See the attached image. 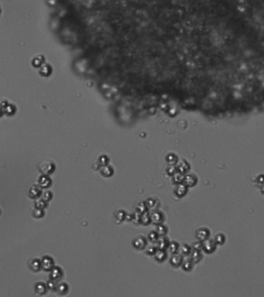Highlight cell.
I'll return each instance as SVG.
<instances>
[{
    "mask_svg": "<svg viewBox=\"0 0 264 297\" xmlns=\"http://www.w3.org/2000/svg\"><path fill=\"white\" fill-rule=\"evenodd\" d=\"M151 217V224L154 225H158V224H164L165 220V215L163 212L157 209V210L150 212Z\"/></svg>",
    "mask_w": 264,
    "mask_h": 297,
    "instance_id": "5",
    "label": "cell"
},
{
    "mask_svg": "<svg viewBox=\"0 0 264 297\" xmlns=\"http://www.w3.org/2000/svg\"><path fill=\"white\" fill-rule=\"evenodd\" d=\"M46 285H47V289L50 290H56V288H57V282L52 279L48 280V281L47 282V283H46Z\"/></svg>",
    "mask_w": 264,
    "mask_h": 297,
    "instance_id": "40",
    "label": "cell"
},
{
    "mask_svg": "<svg viewBox=\"0 0 264 297\" xmlns=\"http://www.w3.org/2000/svg\"><path fill=\"white\" fill-rule=\"evenodd\" d=\"M63 275L64 272L62 268L59 266H54L50 271L49 277H50V279L54 280L57 283L63 278Z\"/></svg>",
    "mask_w": 264,
    "mask_h": 297,
    "instance_id": "8",
    "label": "cell"
},
{
    "mask_svg": "<svg viewBox=\"0 0 264 297\" xmlns=\"http://www.w3.org/2000/svg\"><path fill=\"white\" fill-rule=\"evenodd\" d=\"M38 169L43 175L50 176L55 171L56 165L53 161H42V162H40L38 165Z\"/></svg>",
    "mask_w": 264,
    "mask_h": 297,
    "instance_id": "1",
    "label": "cell"
},
{
    "mask_svg": "<svg viewBox=\"0 0 264 297\" xmlns=\"http://www.w3.org/2000/svg\"><path fill=\"white\" fill-rule=\"evenodd\" d=\"M217 245L214 239L209 238L202 242V251L207 254H212L216 250Z\"/></svg>",
    "mask_w": 264,
    "mask_h": 297,
    "instance_id": "4",
    "label": "cell"
},
{
    "mask_svg": "<svg viewBox=\"0 0 264 297\" xmlns=\"http://www.w3.org/2000/svg\"><path fill=\"white\" fill-rule=\"evenodd\" d=\"M179 247H180V245L178 244V242L171 241L167 250L169 251L170 253L176 254V253H178V251H179Z\"/></svg>",
    "mask_w": 264,
    "mask_h": 297,
    "instance_id": "30",
    "label": "cell"
},
{
    "mask_svg": "<svg viewBox=\"0 0 264 297\" xmlns=\"http://www.w3.org/2000/svg\"><path fill=\"white\" fill-rule=\"evenodd\" d=\"M191 248H192V250L202 251V242L199 241V240L194 242L191 245Z\"/></svg>",
    "mask_w": 264,
    "mask_h": 297,
    "instance_id": "41",
    "label": "cell"
},
{
    "mask_svg": "<svg viewBox=\"0 0 264 297\" xmlns=\"http://www.w3.org/2000/svg\"><path fill=\"white\" fill-rule=\"evenodd\" d=\"M41 266H42V269H44V271L50 272L55 266L54 259L50 256L45 255L41 259Z\"/></svg>",
    "mask_w": 264,
    "mask_h": 297,
    "instance_id": "6",
    "label": "cell"
},
{
    "mask_svg": "<svg viewBox=\"0 0 264 297\" xmlns=\"http://www.w3.org/2000/svg\"><path fill=\"white\" fill-rule=\"evenodd\" d=\"M47 289H47V285L44 283H37V284L35 285V288H34L35 293L39 295L45 294V293H47Z\"/></svg>",
    "mask_w": 264,
    "mask_h": 297,
    "instance_id": "23",
    "label": "cell"
},
{
    "mask_svg": "<svg viewBox=\"0 0 264 297\" xmlns=\"http://www.w3.org/2000/svg\"><path fill=\"white\" fill-rule=\"evenodd\" d=\"M190 258L192 260V262L194 264L199 263L203 258L202 253L201 251H197V250H192L191 254H190Z\"/></svg>",
    "mask_w": 264,
    "mask_h": 297,
    "instance_id": "20",
    "label": "cell"
},
{
    "mask_svg": "<svg viewBox=\"0 0 264 297\" xmlns=\"http://www.w3.org/2000/svg\"><path fill=\"white\" fill-rule=\"evenodd\" d=\"M156 250H157V247H156V245H154V244H152L151 245L146 246V248H145V252H146V255L153 256L154 254L156 253Z\"/></svg>",
    "mask_w": 264,
    "mask_h": 297,
    "instance_id": "32",
    "label": "cell"
},
{
    "mask_svg": "<svg viewBox=\"0 0 264 297\" xmlns=\"http://www.w3.org/2000/svg\"><path fill=\"white\" fill-rule=\"evenodd\" d=\"M154 258L156 262H164L166 258H167V252L166 250H161V249H157L156 253L154 254Z\"/></svg>",
    "mask_w": 264,
    "mask_h": 297,
    "instance_id": "19",
    "label": "cell"
},
{
    "mask_svg": "<svg viewBox=\"0 0 264 297\" xmlns=\"http://www.w3.org/2000/svg\"><path fill=\"white\" fill-rule=\"evenodd\" d=\"M179 159H178L177 155L174 153H170L166 156V161L169 165H176Z\"/></svg>",
    "mask_w": 264,
    "mask_h": 297,
    "instance_id": "26",
    "label": "cell"
},
{
    "mask_svg": "<svg viewBox=\"0 0 264 297\" xmlns=\"http://www.w3.org/2000/svg\"><path fill=\"white\" fill-rule=\"evenodd\" d=\"M159 234H157V232L156 230H152L147 235V240L148 241L150 242L151 244H156L157 240L159 239Z\"/></svg>",
    "mask_w": 264,
    "mask_h": 297,
    "instance_id": "29",
    "label": "cell"
},
{
    "mask_svg": "<svg viewBox=\"0 0 264 297\" xmlns=\"http://www.w3.org/2000/svg\"><path fill=\"white\" fill-rule=\"evenodd\" d=\"M194 263L192 262V260L189 258L185 259V260L184 259V261H183V262H182V265H181V267L184 272H191V270L194 268Z\"/></svg>",
    "mask_w": 264,
    "mask_h": 297,
    "instance_id": "22",
    "label": "cell"
},
{
    "mask_svg": "<svg viewBox=\"0 0 264 297\" xmlns=\"http://www.w3.org/2000/svg\"><path fill=\"white\" fill-rule=\"evenodd\" d=\"M151 224V217L150 212L146 211L145 213L141 214V220H140V224L144 226H147Z\"/></svg>",
    "mask_w": 264,
    "mask_h": 297,
    "instance_id": "24",
    "label": "cell"
},
{
    "mask_svg": "<svg viewBox=\"0 0 264 297\" xmlns=\"http://www.w3.org/2000/svg\"><path fill=\"white\" fill-rule=\"evenodd\" d=\"M42 196H43L42 199H44V200L47 202H50L51 199H53V193L51 191H49V190L45 191L44 192H43Z\"/></svg>",
    "mask_w": 264,
    "mask_h": 297,
    "instance_id": "38",
    "label": "cell"
},
{
    "mask_svg": "<svg viewBox=\"0 0 264 297\" xmlns=\"http://www.w3.org/2000/svg\"><path fill=\"white\" fill-rule=\"evenodd\" d=\"M34 205H35V208L44 209L45 208L47 207V202H46V201L43 199H37V200H36L35 202H34Z\"/></svg>",
    "mask_w": 264,
    "mask_h": 297,
    "instance_id": "33",
    "label": "cell"
},
{
    "mask_svg": "<svg viewBox=\"0 0 264 297\" xmlns=\"http://www.w3.org/2000/svg\"><path fill=\"white\" fill-rule=\"evenodd\" d=\"M56 291L57 292V293H59L60 295H65L68 293L69 291V286L67 283H59L57 285V288H56Z\"/></svg>",
    "mask_w": 264,
    "mask_h": 297,
    "instance_id": "25",
    "label": "cell"
},
{
    "mask_svg": "<svg viewBox=\"0 0 264 297\" xmlns=\"http://www.w3.org/2000/svg\"><path fill=\"white\" fill-rule=\"evenodd\" d=\"M126 212L123 209H119L114 213V221L116 224H120L125 221Z\"/></svg>",
    "mask_w": 264,
    "mask_h": 297,
    "instance_id": "17",
    "label": "cell"
},
{
    "mask_svg": "<svg viewBox=\"0 0 264 297\" xmlns=\"http://www.w3.org/2000/svg\"><path fill=\"white\" fill-rule=\"evenodd\" d=\"M176 168L178 172L183 175H186L189 172L190 169H191V165L186 160L182 159L181 161H178L176 165Z\"/></svg>",
    "mask_w": 264,
    "mask_h": 297,
    "instance_id": "11",
    "label": "cell"
},
{
    "mask_svg": "<svg viewBox=\"0 0 264 297\" xmlns=\"http://www.w3.org/2000/svg\"><path fill=\"white\" fill-rule=\"evenodd\" d=\"M132 220H133V213H126L125 220L127 221V222H132Z\"/></svg>",
    "mask_w": 264,
    "mask_h": 297,
    "instance_id": "42",
    "label": "cell"
},
{
    "mask_svg": "<svg viewBox=\"0 0 264 297\" xmlns=\"http://www.w3.org/2000/svg\"><path fill=\"white\" fill-rule=\"evenodd\" d=\"M156 230L159 236H166L168 233V227L164 224H161L156 225Z\"/></svg>",
    "mask_w": 264,
    "mask_h": 297,
    "instance_id": "28",
    "label": "cell"
},
{
    "mask_svg": "<svg viewBox=\"0 0 264 297\" xmlns=\"http://www.w3.org/2000/svg\"><path fill=\"white\" fill-rule=\"evenodd\" d=\"M108 161H109V158L107 155H101L98 159V164L99 166H104L108 165Z\"/></svg>",
    "mask_w": 264,
    "mask_h": 297,
    "instance_id": "35",
    "label": "cell"
},
{
    "mask_svg": "<svg viewBox=\"0 0 264 297\" xmlns=\"http://www.w3.org/2000/svg\"><path fill=\"white\" fill-rule=\"evenodd\" d=\"M211 232L209 228L207 227H201L198 229L195 232V237L198 240L203 242L204 240H207L210 237Z\"/></svg>",
    "mask_w": 264,
    "mask_h": 297,
    "instance_id": "7",
    "label": "cell"
},
{
    "mask_svg": "<svg viewBox=\"0 0 264 297\" xmlns=\"http://www.w3.org/2000/svg\"><path fill=\"white\" fill-rule=\"evenodd\" d=\"M198 181V179L195 175L191 174V173H187L186 175H184L183 183H184L188 188H192L197 185Z\"/></svg>",
    "mask_w": 264,
    "mask_h": 297,
    "instance_id": "12",
    "label": "cell"
},
{
    "mask_svg": "<svg viewBox=\"0 0 264 297\" xmlns=\"http://www.w3.org/2000/svg\"><path fill=\"white\" fill-rule=\"evenodd\" d=\"M171 177H172V179H171V180H172V183L176 186V185L183 183V181H184V175H183V174H181V173L177 171L175 174H174L173 176H171Z\"/></svg>",
    "mask_w": 264,
    "mask_h": 297,
    "instance_id": "27",
    "label": "cell"
},
{
    "mask_svg": "<svg viewBox=\"0 0 264 297\" xmlns=\"http://www.w3.org/2000/svg\"><path fill=\"white\" fill-rule=\"evenodd\" d=\"M170 243H171V241H170L169 238L166 236H160L159 239H158L155 245H156L157 249L167 251Z\"/></svg>",
    "mask_w": 264,
    "mask_h": 297,
    "instance_id": "14",
    "label": "cell"
},
{
    "mask_svg": "<svg viewBox=\"0 0 264 297\" xmlns=\"http://www.w3.org/2000/svg\"><path fill=\"white\" fill-rule=\"evenodd\" d=\"M99 171H100V174L102 175L103 177H105V178L112 177V176L114 175V173H115V170H114L113 167V166L109 165L101 166V167L99 168Z\"/></svg>",
    "mask_w": 264,
    "mask_h": 297,
    "instance_id": "15",
    "label": "cell"
},
{
    "mask_svg": "<svg viewBox=\"0 0 264 297\" xmlns=\"http://www.w3.org/2000/svg\"><path fill=\"white\" fill-rule=\"evenodd\" d=\"M29 268L32 270L33 272H37L40 271L42 269V266H41V260L38 258H34L31 260L29 262Z\"/></svg>",
    "mask_w": 264,
    "mask_h": 297,
    "instance_id": "18",
    "label": "cell"
},
{
    "mask_svg": "<svg viewBox=\"0 0 264 297\" xmlns=\"http://www.w3.org/2000/svg\"><path fill=\"white\" fill-rule=\"evenodd\" d=\"M191 251H192L191 246H190L189 245H187V244H186V243H184L181 245H180L179 251H178V253H179L180 255H182L183 257H187V256H189Z\"/></svg>",
    "mask_w": 264,
    "mask_h": 297,
    "instance_id": "21",
    "label": "cell"
},
{
    "mask_svg": "<svg viewBox=\"0 0 264 297\" xmlns=\"http://www.w3.org/2000/svg\"><path fill=\"white\" fill-rule=\"evenodd\" d=\"M42 187H41L39 184L33 185V186H31L30 187H29V190H28V195H29V196L31 199H38V198L42 195Z\"/></svg>",
    "mask_w": 264,
    "mask_h": 297,
    "instance_id": "9",
    "label": "cell"
},
{
    "mask_svg": "<svg viewBox=\"0 0 264 297\" xmlns=\"http://www.w3.org/2000/svg\"><path fill=\"white\" fill-rule=\"evenodd\" d=\"M135 211H137V212L140 213H143L146 211H148L147 207H146V203H145V201H143V202H140L136 206V208H135Z\"/></svg>",
    "mask_w": 264,
    "mask_h": 297,
    "instance_id": "31",
    "label": "cell"
},
{
    "mask_svg": "<svg viewBox=\"0 0 264 297\" xmlns=\"http://www.w3.org/2000/svg\"><path fill=\"white\" fill-rule=\"evenodd\" d=\"M146 207L149 212L157 210L161 207V201L156 197H149L145 200Z\"/></svg>",
    "mask_w": 264,
    "mask_h": 297,
    "instance_id": "3",
    "label": "cell"
},
{
    "mask_svg": "<svg viewBox=\"0 0 264 297\" xmlns=\"http://www.w3.org/2000/svg\"><path fill=\"white\" fill-rule=\"evenodd\" d=\"M148 240L146 237H145L143 235H139L135 237L132 241V245L136 250H145L146 247L147 246Z\"/></svg>",
    "mask_w": 264,
    "mask_h": 297,
    "instance_id": "2",
    "label": "cell"
},
{
    "mask_svg": "<svg viewBox=\"0 0 264 297\" xmlns=\"http://www.w3.org/2000/svg\"><path fill=\"white\" fill-rule=\"evenodd\" d=\"M177 171L176 165H169L166 169V173L168 176H173Z\"/></svg>",
    "mask_w": 264,
    "mask_h": 297,
    "instance_id": "39",
    "label": "cell"
},
{
    "mask_svg": "<svg viewBox=\"0 0 264 297\" xmlns=\"http://www.w3.org/2000/svg\"><path fill=\"white\" fill-rule=\"evenodd\" d=\"M188 189L189 188L184 183H181V184L176 185L174 189V193L177 197L183 198L188 192Z\"/></svg>",
    "mask_w": 264,
    "mask_h": 297,
    "instance_id": "10",
    "label": "cell"
},
{
    "mask_svg": "<svg viewBox=\"0 0 264 297\" xmlns=\"http://www.w3.org/2000/svg\"><path fill=\"white\" fill-rule=\"evenodd\" d=\"M184 261V257L179 253L172 254L171 258H170V264L174 268H178L181 267L182 265V262Z\"/></svg>",
    "mask_w": 264,
    "mask_h": 297,
    "instance_id": "13",
    "label": "cell"
},
{
    "mask_svg": "<svg viewBox=\"0 0 264 297\" xmlns=\"http://www.w3.org/2000/svg\"><path fill=\"white\" fill-rule=\"evenodd\" d=\"M214 240L218 245H222L225 242V236L223 234L220 233V234H216Z\"/></svg>",
    "mask_w": 264,
    "mask_h": 297,
    "instance_id": "34",
    "label": "cell"
},
{
    "mask_svg": "<svg viewBox=\"0 0 264 297\" xmlns=\"http://www.w3.org/2000/svg\"><path fill=\"white\" fill-rule=\"evenodd\" d=\"M0 213H1V210H0Z\"/></svg>",
    "mask_w": 264,
    "mask_h": 297,
    "instance_id": "43",
    "label": "cell"
},
{
    "mask_svg": "<svg viewBox=\"0 0 264 297\" xmlns=\"http://www.w3.org/2000/svg\"><path fill=\"white\" fill-rule=\"evenodd\" d=\"M140 220H141V213L137 212V211H135L134 213H133V220H132V222L134 224H140Z\"/></svg>",
    "mask_w": 264,
    "mask_h": 297,
    "instance_id": "37",
    "label": "cell"
},
{
    "mask_svg": "<svg viewBox=\"0 0 264 297\" xmlns=\"http://www.w3.org/2000/svg\"><path fill=\"white\" fill-rule=\"evenodd\" d=\"M38 184L42 187V189H47L52 185V179L50 177L47 175H42L39 178L38 180Z\"/></svg>",
    "mask_w": 264,
    "mask_h": 297,
    "instance_id": "16",
    "label": "cell"
},
{
    "mask_svg": "<svg viewBox=\"0 0 264 297\" xmlns=\"http://www.w3.org/2000/svg\"><path fill=\"white\" fill-rule=\"evenodd\" d=\"M45 215V213H44V209H37V208H35V209L33 212V216H34L35 218L37 219H40L42 217H44Z\"/></svg>",
    "mask_w": 264,
    "mask_h": 297,
    "instance_id": "36",
    "label": "cell"
}]
</instances>
